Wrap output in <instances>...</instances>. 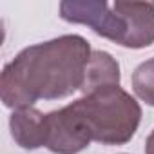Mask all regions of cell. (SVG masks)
Returning <instances> with one entry per match:
<instances>
[{
	"instance_id": "obj_1",
	"label": "cell",
	"mask_w": 154,
	"mask_h": 154,
	"mask_svg": "<svg viewBox=\"0 0 154 154\" xmlns=\"http://www.w3.org/2000/svg\"><path fill=\"white\" fill-rule=\"evenodd\" d=\"M84 36L63 35L20 51L0 78L2 102L9 109H27L38 100H60L80 91L91 58Z\"/></svg>"
},
{
	"instance_id": "obj_2",
	"label": "cell",
	"mask_w": 154,
	"mask_h": 154,
	"mask_svg": "<svg viewBox=\"0 0 154 154\" xmlns=\"http://www.w3.org/2000/svg\"><path fill=\"white\" fill-rule=\"evenodd\" d=\"M84 118L93 141L123 145L131 141L141 122L140 103L120 85L85 94L72 102Z\"/></svg>"
},
{
	"instance_id": "obj_3",
	"label": "cell",
	"mask_w": 154,
	"mask_h": 154,
	"mask_svg": "<svg viewBox=\"0 0 154 154\" xmlns=\"http://www.w3.org/2000/svg\"><path fill=\"white\" fill-rule=\"evenodd\" d=\"M60 17L71 24H84L89 26L96 35L127 45L129 22L125 13L120 9L118 2L109 6L105 0H84V2H62Z\"/></svg>"
},
{
	"instance_id": "obj_4",
	"label": "cell",
	"mask_w": 154,
	"mask_h": 154,
	"mask_svg": "<svg viewBox=\"0 0 154 154\" xmlns=\"http://www.w3.org/2000/svg\"><path fill=\"white\" fill-rule=\"evenodd\" d=\"M45 147L54 154H78L93 141L91 132L72 103L45 114Z\"/></svg>"
},
{
	"instance_id": "obj_5",
	"label": "cell",
	"mask_w": 154,
	"mask_h": 154,
	"mask_svg": "<svg viewBox=\"0 0 154 154\" xmlns=\"http://www.w3.org/2000/svg\"><path fill=\"white\" fill-rule=\"evenodd\" d=\"M11 136L22 149H38L45 145L47 129H45V114H42L35 107L17 109L9 118Z\"/></svg>"
},
{
	"instance_id": "obj_6",
	"label": "cell",
	"mask_w": 154,
	"mask_h": 154,
	"mask_svg": "<svg viewBox=\"0 0 154 154\" xmlns=\"http://www.w3.org/2000/svg\"><path fill=\"white\" fill-rule=\"evenodd\" d=\"M120 85V65L118 62L105 51H93L87 62L84 82L80 91L85 94H93L102 89H109Z\"/></svg>"
},
{
	"instance_id": "obj_7",
	"label": "cell",
	"mask_w": 154,
	"mask_h": 154,
	"mask_svg": "<svg viewBox=\"0 0 154 154\" xmlns=\"http://www.w3.org/2000/svg\"><path fill=\"white\" fill-rule=\"evenodd\" d=\"M132 89L140 100L154 107V58L140 63L132 72Z\"/></svg>"
},
{
	"instance_id": "obj_8",
	"label": "cell",
	"mask_w": 154,
	"mask_h": 154,
	"mask_svg": "<svg viewBox=\"0 0 154 154\" xmlns=\"http://www.w3.org/2000/svg\"><path fill=\"white\" fill-rule=\"evenodd\" d=\"M145 152L147 154H154V131L149 134V138L145 141Z\"/></svg>"
}]
</instances>
